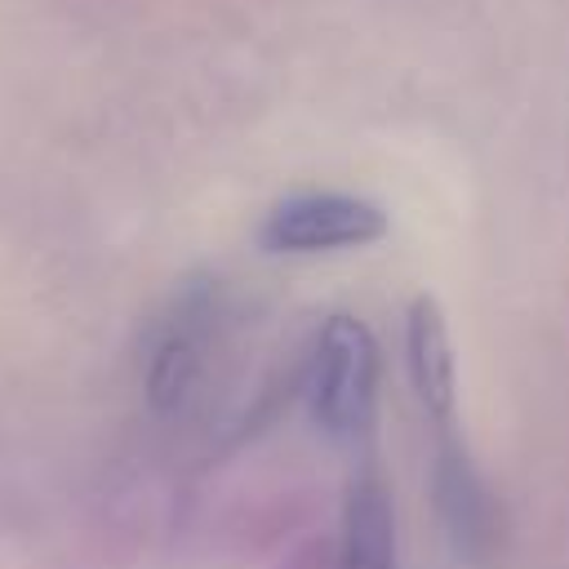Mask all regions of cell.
Instances as JSON below:
<instances>
[{"label":"cell","mask_w":569,"mask_h":569,"mask_svg":"<svg viewBox=\"0 0 569 569\" xmlns=\"http://www.w3.org/2000/svg\"><path fill=\"white\" fill-rule=\"evenodd\" d=\"M307 409L333 440H360L378 409V342L356 316H329L307 360Z\"/></svg>","instance_id":"1"},{"label":"cell","mask_w":569,"mask_h":569,"mask_svg":"<svg viewBox=\"0 0 569 569\" xmlns=\"http://www.w3.org/2000/svg\"><path fill=\"white\" fill-rule=\"evenodd\" d=\"M387 236V213L360 196L342 191H302L271 204L258 227V244L267 253H325V249H360Z\"/></svg>","instance_id":"2"},{"label":"cell","mask_w":569,"mask_h":569,"mask_svg":"<svg viewBox=\"0 0 569 569\" xmlns=\"http://www.w3.org/2000/svg\"><path fill=\"white\" fill-rule=\"evenodd\" d=\"M213 320H218L213 284H187L156 325L147 351V400L156 413H178L196 396L213 342Z\"/></svg>","instance_id":"3"},{"label":"cell","mask_w":569,"mask_h":569,"mask_svg":"<svg viewBox=\"0 0 569 569\" xmlns=\"http://www.w3.org/2000/svg\"><path fill=\"white\" fill-rule=\"evenodd\" d=\"M431 498H436V516L458 556L489 560L502 547V511H498L485 476L476 471V462L467 458V449L453 436H445L436 449Z\"/></svg>","instance_id":"4"},{"label":"cell","mask_w":569,"mask_h":569,"mask_svg":"<svg viewBox=\"0 0 569 569\" xmlns=\"http://www.w3.org/2000/svg\"><path fill=\"white\" fill-rule=\"evenodd\" d=\"M405 365H409V382H413L422 409L449 427L453 405H458V365H453L445 316H440L436 298H427V293H418L405 316Z\"/></svg>","instance_id":"5"},{"label":"cell","mask_w":569,"mask_h":569,"mask_svg":"<svg viewBox=\"0 0 569 569\" xmlns=\"http://www.w3.org/2000/svg\"><path fill=\"white\" fill-rule=\"evenodd\" d=\"M338 569H400L396 560V511L378 476H360L342 502Z\"/></svg>","instance_id":"6"}]
</instances>
